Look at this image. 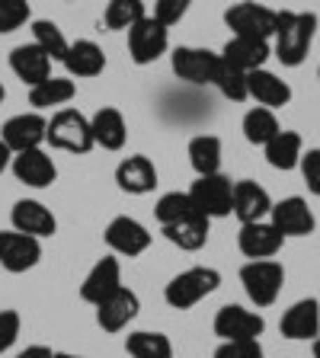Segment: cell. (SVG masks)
Returning <instances> with one entry per match:
<instances>
[{
	"mask_svg": "<svg viewBox=\"0 0 320 358\" xmlns=\"http://www.w3.org/2000/svg\"><path fill=\"white\" fill-rule=\"evenodd\" d=\"M317 36V16L314 13H295V10H279L276 16V58L285 67L305 64L307 52Z\"/></svg>",
	"mask_w": 320,
	"mask_h": 358,
	"instance_id": "obj_1",
	"label": "cell"
},
{
	"mask_svg": "<svg viewBox=\"0 0 320 358\" xmlns=\"http://www.w3.org/2000/svg\"><path fill=\"white\" fill-rule=\"evenodd\" d=\"M221 285V272L211 266H193L186 272L170 278V285L164 288V301L173 310H189L199 301H205L209 294H215Z\"/></svg>",
	"mask_w": 320,
	"mask_h": 358,
	"instance_id": "obj_2",
	"label": "cell"
},
{
	"mask_svg": "<svg viewBox=\"0 0 320 358\" xmlns=\"http://www.w3.org/2000/svg\"><path fill=\"white\" fill-rule=\"evenodd\" d=\"M45 141L58 150L67 154H87L93 150V131H90V119L77 109H58L48 119V131H45Z\"/></svg>",
	"mask_w": 320,
	"mask_h": 358,
	"instance_id": "obj_3",
	"label": "cell"
},
{
	"mask_svg": "<svg viewBox=\"0 0 320 358\" xmlns=\"http://www.w3.org/2000/svg\"><path fill=\"white\" fill-rule=\"evenodd\" d=\"M240 285L256 307H269L276 304L279 291L285 285V268L276 259H250L240 268Z\"/></svg>",
	"mask_w": 320,
	"mask_h": 358,
	"instance_id": "obj_4",
	"label": "cell"
},
{
	"mask_svg": "<svg viewBox=\"0 0 320 358\" xmlns=\"http://www.w3.org/2000/svg\"><path fill=\"white\" fill-rule=\"evenodd\" d=\"M276 16L279 10H269L256 0H240L234 7L224 10V22L234 36H246V38H272L276 36Z\"/></svg>",
	"mask_w": 320,
	"mask_h": 358,
	"instance_id": "obj_5",
	"label": "cell"
},
{
	"mask_svg": "<svg viewBox=\"0 0 320 358\" xmlns=\"http://www.w3.org/2000/svg\"><path fill=\"white\" fill-rule=\"evenodd\" d=\"M167 48H170V29L154 16H144L128 29V55L134 64H154L160 55H167Z\"/></svg>",
	"mask_w": 320,
	"mask_h": 358,
	"instance_id": "obj_6",
	"label": "cell"
},
{
	"mask_svg": "<svg viewBox=\"0 0 320 358\" xmlns=\"http://www.w3.org/2000/svg\"><path fill=\"white\" fill-rule=\"evenodd\" d=\"M170 64H173V74H176L179 80L205 87V83H215L221 55L209 52V48H195V45H179V48H173Z\"/></svg>",
	"mask_w": 320,
	"mask_h": 358,
	"instance_id": "obj_7",
	"label": "cell"
},
{
	"mask_svg": "<svg viewBox=\"0 0 320 358\" xmlns=\"http://www.w3.org/2000/svg\"><path fill=\"white\" fill-rule=\"evenodd\" d=\"M189 195H193L195 208L209 217V221L211 217L234 215V182L228 176H221V173H215V176H199L193 182V189H189Z\"/></svg>",
	"mask_w": 320,
	"mask_h": 358,
	"instance_id": "obj_8",
	"label": "cell"
},
{
	"mask_svg": "<svg viewBox=\"0 0 320 358\" xmlns=\"http://www.w3.org/2000/svg\"><path fill=\"white\" fill-rule=\"evenodd\" d=\"M215 336L221 343H240V339H260L266 323L256 310H246L240 304H224L215 313Z\"/></svg>",
	"mask_w": 320,
	"mask_h": 358,
	"instance_id": "obj_9",
	"label": "cell"
},
{
	"mask_svg": "<svg viewBox=\"0 0 320 358\" xmlns=\"http://www.w3.org/2000/svg\"><path fill=\"white\" fill-rule=\"evenodd\" d=\"M45 131H48V119H42V112H20V115L4 122L0 141L7 144L13 154H26V150L42 148Z\"/></svg>",
	"mask_w": 320,
	"mask_h": 358,
	"instance_id": "obj_10",
	"label": "cell"
},
{
	"mask_svg": "<svg viewBox=\"0 0 320 358\" xmlns=\"http://www.w3.org/2000/svg\"><path fill=\"white\" fill-rule=\"evenodd\" d=\"M39 259H42V240L20 231H0V268L20 275L36 268Z\"/></svg>",
	"mask_w": 320,
	"mask_h": 358,
	"instance_id": "obj_11",
	"label": "cell"
},
{
	"mask_svg": "<svg viewBox=\"0 0 320 358\" xmlns=\"http://www.w3.org/2000/svg\"><path fill=\"white\" fill-rule=\"evenodd\" d=\"M106 246H109L116 256H141L151 246V234L141 221H134L128 215L112 217L109 227H106Z\"/></svg>",
	"mask_w": 320,
	"mask_h": 358,
	"instance_id": "obj_12",
	"label": "cell"
},
{
	"mask_svg": "<svg viewBox=\"0 0 320 358\" xmlns=\"http://www.w3.org/2000/svg\"><path fill=\"white\" fill-rule=\"evenodd\" d=\"M138 310H141L138 294L122 285L119 291H112L109 298L97 304V323H99V329H106V333H122V329L138 317Z\"/></svg>",
	"mask_w": 320,
	"mask_h": 358,
	"instance_id": "obj_13",
	"label": "cell"
},
{
	"mask_svg": "<svg viewBox=\"0 0 320 358\" xmlns=\"http://www.w3.org/2000/svg\"><path fill=\"white\" fill-rule=\"evenodd\" d=\"M269 217H272V227H276L282 237H307V234H314V227H317L314 211L307 208V201L301 199V195L276 201L272 211H269Z\"/></svg>",
	"mask_w": 320,
	"mask_h": 358,
	"instance_id": "obj_14",
	"label": "cell"
},
{
	"mask_svg": "<svg viewBox=\"0 0 320 358\" xmlns=\"http://www.w3.org/2000/svg\"><path fill=\"white\" fill-rule=\"evenodd\" d=\"M285 237L272 227V221H253V224H240L237 246L246 259H272L282 250Z\"/></svg>",
	"mask_w": 320,
	"mask_h": 358,
	"instance_id": "obj_15",
	"label": "cell"
},
{
	"mask_svg": "<svg viewBox=\"0 0 320 358\" xmlns=\"http://www.w3.org/2000/svg\"><path fill=\"white\" fill-rule=\"evenodd\" d=\"M13 176L20 179L22 186L29 189H48L58 179V166L42 148L26 150V154H13V164H10Z\"/></svg>",
	"mask_w": 320,
	"mask_h": 358,
	"instance_id": "obj_16",
	"label": "cell"
},
{
	"mask_svg": "<svg viewBox=\"0 0 320 358\" xmlns=\"http://www.w3.org/2000/svg\"><path fill=\"white\" fill-rule=\"evenodd\" d=\"M10 221H13V231L29 234V237H36V240L55 237V231H58V221H55L52 208L42 205V201H36V199L16 201L13 211H10Z\"/></svg>",
	"mask_w": 320,
	"mask_h": 358,
	"instance_id": "obj_17",
	"label": "cell"
},
{
	"mask_svg": "<svg viewBox=\"0 0 320 358\" xmlns=\"http://www.w3.org/2000/svg\"><path fill=\"white\" fill-rule=\"evenodd\" d=\"M122 288V266L116 256H103V259L97 262V266L87 272V278H83L81 285V298L87 301V304L97 307L99 301H106L112 294V291Z\"/></svg>",
	"mask_w": 320,
	"mask_h": 358,
	"instance_id": "obj_18",
	"label": "cell"
},
{
	"mask_svg": "<svg viewBox=\"0 0 320 358\" xmlns=\"http://www.w3.org/2000/svg\"><path fill=\"white\" fill-rule=\"evenodd\" d=\"M10 67H13V74L20 77L26 87H36V83L52 77V58H48L36 42L16 45L13 52H10Z\"/></svg>",
	"mask_w": 320,
	"mask_h": 358,
	"instance_id": "obj_19",
	"label": "cell"
},
{
	"mask_svg": "<svg viewBox=\"0 0 320 358\" xmlns=\"http://www.w3.org/2000/svg\"><path fill=\"white\" fill-rule=\"evenodd\" d=\"M269 55H272V48H269L266 38H246V36H231L228 45L221 48V58L228 61V64L240 67L244 74L266 67Z\"/></svg>",
	"mask_w": 320,
	"mask_h": 358,
	"instance_id": "obj_20",
	"label": "cell"
},
{
	"mask_svg": "<svg viewBox=\"0 0 320 358\" xmlns=\"http://www.w3.org/2000/svg\"><path fill=\"white\" fill-rule=\"evenodd\" d=\"M246 96L256 99L263 109H282L291 99V87L282 77L272 74V71L260 67V71H250V74H246Z\"/></svg>",
	"mask_w": 320,
	"mask_h": 358,
	"instance_id": "obj_21",
	"label": "cell"
},
{
	"mask_svg": "<svg viewBox=\"0 0 320 358\" xmlns=\"http://www.w3.org/2000/svg\"><path fill=\"white\" fill-rule=\"evenodd\" d=\"M116 182H119L122 192L128 195H148L157 186V166L151 164L144 154L125 157L119 166H116Z\"/></svg>",
	"mask_w": 320,
	"mask_h": 358,
	"instance_id": "obj_22",
	"label": "cell"
},
{
	"mask_svg": "<svg viewBox=\"0 0 320 358\" xmlns=\"http://www.w3.org/2000/svg\"><path fill=\"white\" fill-rule=\"evenodd\" d=\"M269 211H272V199H269V192L260 182H253V179L234 182V215H237L240 224L263 221Z\"/></svg>",
	"mask_w": 320,
	"mask_h": 358,
	"instance_id": "obj_23",
	"label": "cell"
},
{
	"mask_svg": "<svg viewBox=\"0 0 320 358\" xmlns=\"http://www.w3.org/2000/svg\"><path fill=\"white\" fill-rule=\"evenodd\" d=\"M90 131H93V144L103 150H122L128 141L125 115H122L119 109H112V106H103V109L93 112Z\"/></svg>",
	"mask_w": 320,
	"mask_h": 358,
	"instance_id": "obj_24",
	"label": "cell"
},
{
	"mask_svg": "<svg viewBox=\"0 0 320 358\" xmlns=\"http://www.w3.org/2000/svg\"><path fill=\"white\" fill-rule=\"evenodd\" d=\"M282 336L288 339H317L320 333V304L314 298H305L298 304H291L282 313V323H279Z\"/></svg>",
	"mask_w": 320,
	"mask_h": 358,
	"instance_id": "obj_25",
	"label": "cell"
},
{
	"mask_svg": "<svg viewBox=\"0 0 320 358\" xmlns=\"http://www.w3.org/2000/svg\"><path fill=\"white\" fill-rule=\"evenodd\" d=\"M61 64L67 67V74L71 77H97V74H103L106 55L97 42L77 38V42H71V48H67V55H64Z\"/></svg>",
	"mask_w": 320,
	"mask_h": 358,
	"instance_id": "obj_26",
	"label": "cell"
},
{
	"mask_svg": "<svg viewBox=\"0 0 320 358\" xmlns=\"http://www.w3.org/2000/svg\"><path fill=\"white\" fill-rule=\"evenodd\" d=\"M209 227L211 221L205 215H193V217H183V221L170 224V227H164V237L170 240L173 246H179V250H186V253H195V250H202V246L209 243Z\"/></svg>",
	"mask_w": 320,
	"mask_h": 358,
	"instance_id": "obj_27",
	"label": "cell"
},
{
	"mask_svg": "<svg viewBox=\"0 0 320 358\" xmlns=\"http://www.w3.org/2000/svg\"><path fill=\"white\" fill-rule=\"evenodd\" d=\"M305 144H301V134L298 131H279L272 141L266 144V160L272 170H295V166L301 164V154H305Z\"/></svg>",
	"mask_w": 320,
	"mask_h": 358,
	"instance_id": "obj_28",
	"label": "cell"
},
{
	"mask_svg": "<svg viewBox=\"0 0 320 358\" xmlns=\"http://www.w3.org/2000/svg\"><path fill=\"white\" fill-rule=\"evenodd\" d=\"M189 164L199 176L221 173V138L218 134H195L189 141Z\"/></svg>",
	"mask_w": 320,
	"mask_h": 358,
	"instance_id": "obj_29",
	"label": "cell"
},
{
	"mask_svg": "<svg viewBox=\"0 0 320 358\" xmlns=\"http://www.w3.org/2000/svg\"><path fill=\"white\" fill-rule=\"evenodd\" d=\"M77 96V87L71 77H48V80L29 87V103L36 106V112L52 109V106H64Z\"/></svg>",
	"mask_w": 320,
	"mask_h": 358,
	"instance_id": "obj_30",
	"label": "cell"
},
{
	"mask_svg": "<svg viewBox=\"0 0 320 358\" xmlns=\"http://www.w3.org/2000/svg\"><path fill=\"white\" fill-rule=\"evenodd\" d=\"M125 352L132 358H173V343L164 333L138 329V333H128Z\"/></svg>",
	"mask_w": 320,
	"mask_h": 358,
	"instance_id": "obj_31",
	"label": "cell"
},
{
	"mask_svg": "<svg viewBox=\"0 0 320 358\" xmlns=\"http://www.w3.org/2000/svg\"><path fill=\"white\" fill-rule=\"evenodd\" d=\"M282 131L279 128V119L272 109H263V106H256V109H250L244 115V138L250 144H260V148H266L276 134Z\"/></svg>",
	"mask_w": 320,
	"mask_h": 358,
	"instance_id": "obj_32",
	"label": "cell"
},
{
	"mask_svg": "<svg viewBox=\"0 0 320 358\" xmlns=\"http://www.w3.org/2000/svg\"><path fill=\"white\" fill-rule=\"evenodd\" d=\"M144 16H148L144 0H109V3H106V13H103V22H106V29H112V32H128L134 22H141Z\"/></svg>",
	"mask_w": 320,
	"mask_h": 358,
	"instance_id": "obj_33",
	"label": "cell"
},
{
	"mask_svg": "<svg viewBox=\"0 0 320 358\" xmlns=\"http://www.w3.org/2000/svg\"><path fill=\"white\" fill-rule=\"evenodd\" d=\"M193 215H199V208H195V201L189 192H167L154 205V217L160 227H170V224L183 221V217H193Z\"/></svg>",
	"mask_w": 320,
	"mask_h": 358,
	"instance_id": "obj_34",
	"label": "cell"
},
{
	"mask_svg": "<svg viewBox=\"0 0 320 358\" xmlns=\"http://www.w3.org/2000/svg\"><path fill=\"white\" fill-rule=\"evenodd\" d=\"M32 42H36L52 61H64L67 48H71V42L64 38V32L58 29V22H52V20H36L32 22Z\"/></svg>",
	"mask_w": 320,
	"mask_h": 358,
	"instance_id": "obj_35",
	"label": "cell"
},
{
	"mask_svg": "<svg viewBox=\"0 0 320 358\" xmlns=\"http://www.w3.org/2000/svg\"><path fill=\"white\" fill-rule=\"evenodd\" d=\"M211 87H218V93H221L224 99H231V103H244L246 96V74L240 71V67L228 64V61L221 58V64H218V74H215V83Z\"/></svg>",
	"mask_w": 320,
	"mask_h": 358,
	"instance_id": "obj_36",
	"label": "cell"
},
{
	"mask_svg": "<svg viewBox=\"0 0 320 358\" xmlns=\"http://www.w3.org/2000/svg\"><path fill=\"white\" fill-rule=\"evenodd\" d=\"M29 22V0H0V36H10Z\"/></svg>",
	"mask_w": 320,
	"mask_h": 358,
	"instance_id": "obj_37",
	"label": "cell"
},
{
	"mask_svg": "<svg viewBox=\"0 0 320 358\" xmlns=\"http://www.w3.org/2000/svg\"><path fill=\"white\" fill-rule=\"evenodd\" d=\"M189 7H193V0H154V20L170 29L189 13Z\"/></svg>",
	"mask_w": 320,
	"mask_h": 358,
	"instance_id": "obj_38",
	"label": "cell"
},
{
	"mask_svg": "<svg viewBox=\"0 0 320 358\" xmlns=\"http://www.w3.org/2000/svg\"><path fill=\"white\" fill-rule=\"evenodd\" d=\"M215 358H263L260 339H240V343H221L215 349Z\"/></svg>",
	"mask_w": 320,
	"mask_h": 358,
	"instance_id": "obj_39",
	"label": "cell"
},
{
	"mask_svg": "<svg viewBox=\"0 0 320 358\" xmlns=\"http://www.w3.org/2000/svg\"><path fill=\"white\" fill-rule=\"evenodd\" d=\"M20 329H22V320L16 310H0V352H7L16 345L20 339Z\"/></svg>",
	"mask_w": 320,
	"mask_h": 358,
	"instance_id": "obj_40",
	"label": "cell"
},
{
	"mask_svg": "<svg viewBox=\"0 0 320 358\" xmlns=\"http://www.w3.org/2000/svg\"><path fill=\"white\" fill-rule=\"evenodd\" d=\"M301 176L307 182V192L320 195V148H311L307 154H301Z\"/></svg>",
	"mask_w": 320,
	"mask_h": 358,
	"instance_id": "obj_41",
	"label": "cell"
},
{
	"mask_svg": "<svg viewBox=\"0 0 320 358\" xmlns=\"http://www.w3.org/2000/svg\"><path fill=\"white\" fill-rule=\"evenodd\" d=\"M16 358H52V349H45V345H26Z\"/></svg>",
	"mask_w": 320,
	"mask_h": 358,
	"instance_id": "obj_42",
	"label": "cell"
},
{
	"mask_svg": "<svg viewBox=\"0 0 320 358\" xmlns=\"http://www.w3.org/2000/svg\"><path fill=\"white\" fill-rule=\"evenodd\" d=\"M10 164H13V150H10V148H7V144L0 141V173L7 170V166H10Z\"/></svg>",
	"mask_w": 320,
	"mask_h": 358,
	"instance_id": "obj_43",
	"label": "cell"
},
{
	"mask_svg": "<svg viewBox=\"0 0 320 358\" xmlns=\"http://www.w3.org/2000/svg\"><path fill=\"white\" fill-rule=\"evenodd\" d=\"M52 358H83V355H71V352H52Z\"/></svg>",
	"mask_w": 320,
	"mask_h": 358,
	"instance_id": "obj_44",
	"label": "cell"
},
{
	"mask_svg": "<svg viewBox=\"0 0 320 358\" xmlns=\"http://www.w3.org/2000/svg\"><path fill=\"white\" fill-rule=\"evenodd\" d=\"M314 358H320V336L314 339Z\"/></svg>",
	"mask_w": 320,
	"mask_h": 358,
	"instance_id": "obj_45",
	"label": "cell"
},
{
	"mask_svg": "<svg viewBox=\"0 0 320 358\" xmlns=\"http://www.w3.org/2000/svg\"><path fill=\"white\" fill-rule=\"evenodd\" d=\"M4 96H7V90H4V83H0V103H4Z\"/></svg>",
	"mask_w": 320,
	"mask_h": 358,
	"instance_id": "obj_46",
	"label": "cell"
},
{
	"mask_svg": "<svg viewBox=\"0 0 320 358\" xmlns=\"http://www.w3.org/2000/svg\"><path fill=\"white\" fill-rule=\"evenodd\" d=\"M317 77H320V71H317Z\"/></svg>",
	"mask_w": 320,
	"mask_h": 358,
	"instance_id": "obj_47",
	"label": "cell"
}]
</instances>
